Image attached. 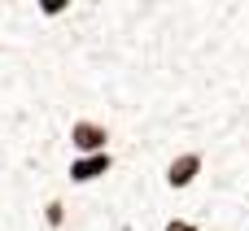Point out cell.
Masks as SVG:
<instances>
[{
	"label": "cell",
	"instance_id": "obj_3",
	"mask_svg": "<svg viewBox=\"0 0 249 231\" xmlns=\"http://www.w3.org/2000/svg\"><path fill=\"white\" fill-rule=\"evenodd\" d=\"M109 170H114V157L109 153H92V157H74L70 162V179L74 183H92V179H101Z\"/></svg>",
	"mask_w": 249,
	"mask_h": 231
},
{
	"label": "cell",
	"instance_id": "obj_4",
	"mask_svg": "<svg viewBox=\"0 0 249 231\" xmlns=\"http://www.w3.org/2000/svg\"><path fill=\"white\" fill-rule=\"evenodd\" d=\"M44 223L57 231L61 223H66V205H61V201H48V205H44Z\"/></svg>",
	"mask_w": 249,
	"mask_h": 231
},
{
	"label": "cell",
	"instance_id": "obj_1",
	"mask_svg": "<svg viewBox=\"0 0 249 231\" xmlns=\"http://www.w3.org/2000/svg\"><path fill=\"white\" fill-rule=\"evenodd\" d=\"M70 148L79 153V157H92V153H109V131L101 127V122H74L70 127Z\"/></svg>",
	"mask_w": 249,
	"mask_h": 231
},
{
	"label": "cell",
	"instance_id": "obj_5",
	"mask_svg": "<svg viewBox=\"0 0 249 231\" xmlns=\"http://www.w3.org/2000/svg\"><path fill=\"white\" fill-rule=\"evenodd\" d=\"M39 13H44V17H57V13H66V0H44Z\"/></svg>",
	"mask_w": 249,
	"mask_h": 231
},
{
	"label": "cell",
	"instance_id": "obj_6",
	"mask_svg": "<svg viewBox=\"0 0 249 231\" xmlns=\"http://www.w3.org/2000/svg\"><path fill=\"white\" fill-rule=\"evenodd\" d=\"M162 231H201V227H197V223H188V218H171Z\"/></svg>",
	"mask_w": 249,
	"mask_h": 231
},
{
	"label": "cell",
	"instance_id": "obj_2",
	"mask_svg": "<svg viewBox=\"0 0 249 231\" xmlns=\"http://www.w3.org/2000/svg\"><path fill=\"white\" fill-rule=\"evenodd\" d=\"M201 166H206L201 153H179V157H171V166H166V188H175V192L193 188L197 175H201Z\"/></svg>",
	"mask_w": 249,
	"mask_h": 231
}]
</instances>
